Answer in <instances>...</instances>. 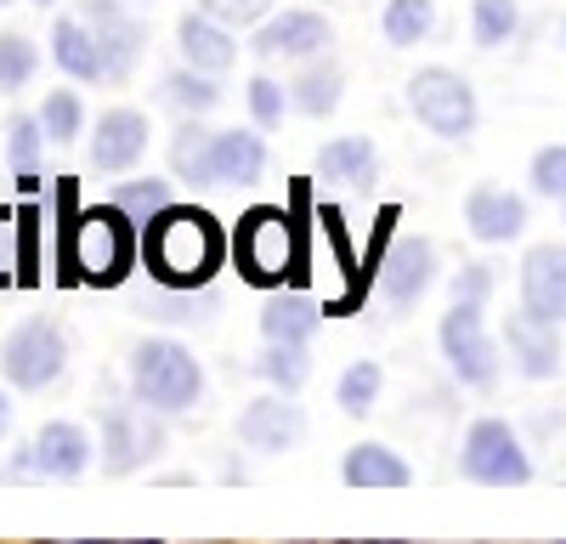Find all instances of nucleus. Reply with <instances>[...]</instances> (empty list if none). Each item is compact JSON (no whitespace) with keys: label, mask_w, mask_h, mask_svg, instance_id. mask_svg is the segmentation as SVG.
Masks as SVG:
<instances>
[{"label":"nucleus","mask_w":566,"mask_h":544,"mask_svg":"<svg viewBox=\"0 0 566 544\" xmlns=\"http://www.w3.org/2000/svg\"><path fill=\"white\" fill-rule=\"evenodd\" d=\"M227 261V233L221 221L199 205H165L159 216L142 221V266L165 290H205Z\"/></svg>","instance_id":"nucleus-1"},{"label":"nucleus","mask_w":566,"mask_h":544,"mask_svg":"<svg viewBox=\"0 0 566 544\" xmlns=\"http://www.w3.org/2000/svg\"><path fill=\"white\" fill-rule=\"evenodd\" d=\"M142 261V221L125 216L114 199L69 216L63 239V279H80L91 290H119L130 266Z\"/></svg>","instance_id":"nucleus-2"},{"label":"nucleus","mask_w":566,"mask_h":544,"mask_svg":"<svg viewBox=\"0 0 566 544\" xmlns=\"http://www.w3.org/2000/svg\"><path fill=\"white\" fill-rule=\"evenodd\" d=\"M125 375H130V397L159 408V415H187V408L205 402V363L170 335L136 341Z\"/></svg>","instance_id":"nucleus-3"},{"label":"nucleus","mask_w":566,"mask_h":544,"mask_svg":"<svg viewBox=\"0 0 566 544\" xmlns=\"http://www.w3.org/2000/svg\"><path fill=\"white\" fill-rule=\"evenodd\" d=\"M459 477L482 482V488H527L533 482V460L522 448V431L499 415L470 420L464 448H459Z\"/></svg>","instance_id":"nucleus-4"},{"label":"nucleus","mask_w":566,"mask_h":544,"mask_svg":"<svg viewBox=\"0 0 566 544\" xmlns=\"http://www.w3.org/2000/svg\"><path fill=\"white\" fill-rule=\"evenodd\" d=\"M437 346L448 357V375L470 391H488L504 369V357H499V341L488 335V317H482V301H453L448 317H442V329H437Z\"/></svg>","instance_id":"nucleus-5"},{"label":"nucleus","mask_w":566,"mask_h":544,"mask_svg":"<svg viewBox=\"0 0 566 544\" xmlns=\"http://www.w3.org/2000/svg\"><path fill=\"white\" fill-rule=\"evenodd\" d=\"M408 108L431 136H442V143H464V136L476 130V91H470V80L459 69H442V63L419 69L408 80Z\"/></svg>","instance_id":"nucleus-6"},{"label":"nucleus","mask_w":566,"mask_h":544,"mask_svg":"<svg viewBox=\"0 0 566 544\" xmlns=\"http://www.w3.org/2000/svg\"><path fill=\"white\" fill-rule=\"evenodd\" d=\"M69 369V335L52 317H23V324L0 341V375L12 391H45Z\"/></svg>","instance_id":"nucleus-7"},{"label":"nucleus","mask_w":566,"mask_h":544,"mask_svg":"<svg viewBox=\"0 0 566 544\" xmlns=\"http://www.w3.org/2000/svg\"><path fill=\"white\" fill-rule=\"evenodd\" d=\"M165 420L170 415H159V408H148V402H108L103 408V471L108 477H130V471H142L148 460H159L165 453Z\"/></svg>","instance_id":"nucleus-8"},{"label":"nucleus","mask_w":566,"mask_h":544,"mask_svg":"<svg viewBox=\"0 0 566 544\" xmlns=\"http://www.w3.org/2000/svg\"><path fill=\"white\" fill-rule=\"evenodd\" d=\"M232 255H239V266H244V279H250V284L277 290V284H283V272H290V261H295V227H290V216H283L277 205L250 210V216L239 221Z\"/></svg>","instance_id":"nucleus-9"},{"label":"nucleus","mask_w":566,"mask_h":544,"mask_svg":"<svg viewBox=\"0 0 566 544\" xmlns=\"http://www.w3.org/2000/svg\"><path fill=\"white\" fill-rule=\"evenodd\" d=\"M328 45H335V23L312 7H290V12H272L266 23H255V40L250 52L261 63H312V57H328Z\"/></svg>","instance_id":"nucleus-10"},{"label":"nucleus","mask_w":566,"mask_h":544,"mask_svg":"<svg viewBox=\"0 0 566 544\" xmlns=\"http://www.w3.org/2000/svg\"><path fill=\"white\" fill-rule=\"evenodd\" d=\"M80 18L91 23L103 45V85H125L148 52V29L136 12H125V0H80Z\"/></svg>","instance_id":"nucleus-11"},{"label":"nucleus","mask_w":566,"mask_h":544,"mask_svg":"<svg viewBox=\"0 0 566 544\" xmlns=\"http://www.w3.org/2000/svg\"><path fill=\"white\" fill-rule=\"evenodd\" d=\"M239 442L250 453H290L306 442V415L301 402H290V391H266V397H250L244 415H239Z\"/></svg>","instance_id":"nucleus-12"},{"label":"nucleus","mask_w":566,"mask_h":544,"mask_svg":"<svg viewBox=\"0 0 566 544\" xmlns=\"http://www.w3.org/2000/svg\"><path fill=\"white\" fill-rule=\"evenodd\" d=\"M148 114L142 108H108L97 119V130H91V170L103 176H125L136 170L142 159H148Z\"/></svg>","instance_id":"nucleus-13"},{"label":"nucleus","mask_w":566,"mask_h":544,"mask_svg":"<svg viewBox=\"0 0 566 544\" xmlns=\"http://www.w3.org/2000/svg\"><path fill=\"white\" fill-rule=\"evenodd\" d=\"M504 352L522 380H555L560 375V324H544V317H533L522 306L504 324Z\"/></svg>","instance_id":"nucleus-14"},{"label":"nucleus","mask_w":566,"mask_h":544,"mask_svg":"<svg viewBox=\"0 0 566 544\" xmlns=\"http://www.w3.org/2000/svg\"><path fill=\"white\" fill-rule=\"evenodd\" d=\"M464 227H470V239H482V244H510V239H522V227H527V199L499 188V181H482V188L464 193Z\"/></svg>","instance_id":"nucleus-15"},{"label":"nucleus","mask_w":566,"mask_h":544,"mask_svg":"<svg viewBox=\"0 0 566 544\" xmlns=\"http://www.w3.org/2000/svg\"><path fill=\"white\" fill-rule=\"evenodd\" d=\"M431 284H437V244L431 239H402L386 255V266H380V295H386L391 312L419 306V295Z\"/></svg>","instance_id":"nucleus-16"},{"label":"nucleus","mask_w":566,"mask_h":544,"mask_svg":"<svg viewBox=\"0 0 566 544\" xmlns=\"http://www.w3.org/2000/svg\"><path fill=\"white\" fill-rule=\"evenodd\" d=\"M522 306L544 324H566V244H533L522 261Z\"/></svg>","instance_id":"nucleus-17"},{"label":"nucleus","mask_w":566,"mask_h":544,"mask_svg":"<svg viewBox=\"0 0 566 544\" xmlns=\"http://www.w3.org/2000/svg\"><path fill=\"white\" fill-rule=\"evenodd\" d=\"M29 448H34L40 482H80L91 471V453H97L91 437H85V426H74V420H45Z\"/></svg>","instance_id":"nucleus-18"},{"label":"nucleus","mask_w":566,"mask_h":544,"mask_svg":"<svg viewBox=\"0 0 566 544\" xmlns=\"http://www.w3.org/2000/svg\"><path fill=\"white\" fill-rule=\"evenodd\" d=\"M266 176V136L261 130H216L210 143V188H250Z\"/></svg>","instance_id":"nucleus-19"},{"label":"nucleus","mask_w":566,"mask_h":544,"mask_svg":"<svg viewBox=\"0 0 566 544\" xmlns=\"http://www.w3.org/2000/svg\"><path fill=\"white\" fill-rule=\"evenodd\" d=\"M176 52H181V63H193V69H205V74H227L232 63H239V40H232L227 23H216V18L199 7V12H187V18L176 23Z\"/></svg>","instance_id":"nucleus-20"},{"label":"nucleus","mask_w":566,"mask_h":544,"mask_svg":"<svg viewBox=\"0 0 566 544\" xmlns=\"http://www.w3.org/2000/svg\"><path fill=\"white\" fill-rule=\"evenodd\" d=\"M45 40H52V63H57L63 74H74V80H85V85H103V45H97V34H91V23H85L80 12L57 18Z\"/></svg>","instance_id":"nucleus-21"},{"label":"nucleus","mask_w":566,"mask_h":544,"mask_svg":"<svg viewBox=\"0 0 566 544\" xmlns=\"http://www.w3.org/2000/svg\"><path fill=\"white\" fill-rule=\"evenodd\" d=\"M340 477H346V488H357V493H368V488H408V482H413V465L402 460L397 448H386V442H352Z\"/></svg>","instance_id":"nucleus-22"},{"label":"nucleus","mask_w":566,"mask_h":544,"mask_svg":"<svg viewBox=\"0 0 566 544\" xmlns=\"http://www.w3.org/2000/svg\"><path fill=\"white\" fill-rule=\"evenodd\" d=\"M340 97H346V74H340V63H328V57L301 63V74L290 80V108L306 114V119H328L340 108Z\"/></svg>","instance_id":"nucleus-23"},{"label":"nucleus","mask_w":566,"mask_h":544,"mask_svg":"<svg viewBox=\"0 0 566 544\" xmlns=\"http://www.w3.org/2000/svg\"><path fill=\"white\" fill-rule=\"evenodd\" d=\"M317 176L328 181H346V188H368L380 176V148L368 136H335V143L317 148Z\"/></svg>","instance_id":"nucleus-24"},{"label":"nucleus","mask_w":566,"mask_h":544,"mask_svg":"<svg viewBox=\"0 0 566 544\" xmlns=\"http://www.w3.org/2000/svg\"><path fill=\"white\" fill-rule=\"evenodd\" d=\"M317 324H323V312H317L306 295H295V290H277V295H266V306H261V335H266V341H306V346H312Z\"/></svg>","instance_id":"nucleus-25"},{"label":"nucleus","mask_w":566,"mask_h":544,"mask_svg":"<svg viewBox=\"0 0 566 544\" xmlns=\"http://www.w3.org/2000/svg\"><path fill=\"white\" fill-rule=\"evenodd\" d=\"M210 143L216 130L205 125V114H181L176 136H170V170L181 181H199V188H210Z\"/></svg>","instance_id":"nucleus-26"},{"label":"nucleus","mask_w":566,"mask_h":544,"mask_svg":"<svg viewBox=\"0 0 566 544\" xmlns=\"http://www.w3.org/2000/svg\"><path fill=\"white\" fill-rule=\"evenodd\" d=\"M45 125H40V114H12V125H7V159H12V170H18V188L23 193H34L40 188V154H45Z\"/></svg>","instance_id":"nucleus-27"},{"label":"nucleus","mask_w":566,"mask_h":544,"mask_svg":"<svg viewBox=\"0 0 566 544\" xmlns=\"http://www.w3.org/2000/svg\"><path fill=\"white\" fill-rule=\"evenodd\" d=\"M431 29H437V0H386L380 34L391 52H408V45L431 40Z\"/></svg>","instance_id":"nucleus-28"},{"label":"nucleus","mask_w":566,"mask_h":544,"mask_svg":"<svg viewBox=\"0 0 566 544\" xmlns=\"http://www.w3.org/2000/svg\"><path fill=\"white\" fill-rule=\"evenodd\" d=\"M261 380L272 386V391H301L306 380H312V352H306V341H266V352H261Z\"/></svg>","instance_id":"nucleus-29"},{"label":"nucleus","mask_w":566,"mask_h":544,"mask_svg":"<svg viewBox=\"0 0 566 544\" xmlns=\"http://www.w3.org/2000/svg\"><path fill=\"white\" fill-rule=\"evenodd\" d=\"M216 290H154V295H142V312L159 317V324H210V312H216Z\"/></svg>","instance_id":"nucleus-30"},{"label":"nucleus","mask_w":566,"mask_h":544,"mask_svg":"<svg viewBox=\"0 0 566 544\" xmlns=\"http://www.w3.org/2000/svg\"><path fill=\"white\" fill-rule=\"evenodd\" d=\"M159 97H165L176 114H210V108L221 103V85H216V74H205V69H193V63H181V69L165 74V91H159Z\"/></svg>","instance_id":"nucleus-31"},{"label":"nucleus","mask_w":566,"mask_h":544,"mask_svg":"<svg viewBox=\"0 0 566 544\" xmlns=\"http://www.w3.org/2000/svg\"><path fill=\"white\" fill-rule=\"evenodd\" d=\"M380 391H386L380 363H374V357H357V363H346V375H340V386H335V402H340V415L368 420L374 402H380Z\"/></svg>","instance_id":"nucleus-32"},{"label":"nucleus","mask_w":566,"mask_h":544,"mask_svg":"<svg viewBox=\"0 0 566 544\" xmlns=\"http://www.w3.org/2000/svg\"><path fill=\"white\" fill-rule=\"evenodd\" d=\"M515 29H522L515 0H470V40H476V52H499L504 40H515Z\"/></svg>","instance_id":"nucleus-33"},{"label":"nucleus","mask_w":566,"mask_h":544,"mask_svg":"<svg viewBox=\"0 0 566 544\" xmlns=\"http://www.w3.org/2000/svg\"><path fill=\"white\" fill-rule=\"evenodd\" d=\"M34 114H40L45 136H52L57 148H69L74 136L85 130V103H80V91H69V85H57V91H45V103H40Z\"/></svg>","instance_id":"nucleus-34"},{"label":"nucleus","mask_w":566,"mask_h":544,"mask_svg":"<svg viewBox=\"0 0 566 544\" xmlns=\"http://www.w3.org/2000/svg\"><path fill=\"white\" fill-rule=\"evenodd\" d=\"M34 69H40V45L18 29L0 34V91H7V97H18V91L34 80Z\"/></svg>","instance_id":"nucleus-35"},{"label":"nucleus","mask_w":566,"mask_h":544,"mask_svg":"<svg viewBox=\"0 0 566 544\" xmlns=\"http://www.w3.org/2000/svg\"><path fill=\"white\" fill-rule=\"evenodd\" d=\"M125 216H136V221H148V216H159L165 205H170V181L165 176H125L119 188L108 193Z\"/></svg>","instance_id":"nucleus-36"},{"label":"nucleus","mask_w":566,"mask_h":544,"mask_svg":"<svg viewBox=\"0 0 566 544\" xmlns=\"http://www.w3.org/2000/svg\"><path fill=\"white\" fill-rule=\"evenodd\" d=\"M527 181H533V193H538V199H555V205H560V199H566V143L538 148Z\"/></svg>","instance_id":"nucleus-37"},{"label":"nucleus","mask_w":566,"mask_h":544,"mask_svg":"<svg viewBox=\"0 0 566 544\" xmlns=\"http://www.w3.org/2000/svg\"><path fill=\"white\" fill-rule=\"evenodd\" d=\"M40 279V210L18 205V284Z\"/></svg>","instance_id":"nucleus-38"},{"label":"nucleus","mask_w":566,"mask_h":544,"mask_svg":"<svg viewBox=\"0 0 566 544\" xmlns=\"http://www.w3.org/2000/svg\"><path fill=\"white\" fill-rule=\"evenodd\" d=\"M283 103H290V97H283V85H277L272 74H255V80H250V119H255L261 130H277V125H283Z\"/></svg>","instance_id":"nucleus-39"},{"label":"nucleus","mask_w":566,"mask_h":544,"mask_svg":"<svg viewBox=\"0 0 566 544\" xmlns=\"http://www.w3.org/2000/svg\"><path fill=\"white\" fill-rule=\"evenodd\" d=\"M199 7L227 29H255V23L272 18V0H199Z\"/></svg>","instance_id":"nucleus-40"},{"label":"nucleus","mask_w":566,"mask_h":544,"mask_svg":"<svg viewBox=\"0 0 566 544\" xmlns=\"http://www.w3.org/2000/svg\"><path fill=\"white\" fill-rule=\"evenodd\" d=\"M488 295H493V272L482 261H464L453 272V301H488Z\"/></svg>","instance_id":"nucleus-41"},{"label":"nucleus","mask_w":566,"mask_h":544,"mask_svg":"<svg viewBox=\"0 0 566 544\" xmlns=\"http://www.w3.org/2000/svg\"><path fill=\"white\" fill-rule=\"evenodd\" d=\"M18 284V210H0V290Z\"/></svg>","instance_id":"nucleus-42"},{"label":"nucleus","mask_w":566,"mask_h":544,"mask_svg":"<svg viewBox=\"0 0 566 544\" xmlns=\"http://www.w3.org/2000/svg\"><path fill=\"white\" fill-rule=\"evenodd\" d=\"M7 431H12V391L0 386V437H7Z\"/></svg>","instance_id":"nucleus-43"},{"label":"nucleus","mask_w":566,"mask_h":544,"mask_svg":"<svg viewBox=\"0 0 566 544\" xmlns=\"http://www.w3.org/2000/svg\"><path fill=\"white\" fill-rule=\"evenodd\" d=\"M34 7H57V0H34Z\"/></svg>","instance_id":"nucleus-44"},{"label":"nucleus","mask_w":566,"mask_h":544,"mask_svg":"<svg viewBox=\"0 0 566 544\" xmlns=\"http://www.w3.org/2000/svg\"><path fill=\"white\" fill-rule=\"evenodd\" d=\"M136 7H154V0H136Z\"/></svg>","instance_id":"nucleus-45"},{"label":"nucleus","mask_w":566,"mask_h":544,"mask_svg":"<svg viewBox=\"0 0 566 544\" xmlns=\"http://www.w3.org/2000/svg\"><path fill=\"white\" fill-rule=\"evenodd\" d=\"M560 216H566V199H560Z\"/></svg>","instance_id":"nucleus-46"},{"label":"nucleus","mask_w":566,"mask_h":544,"mask_svg":"<svg viewBox=\"0 0 566 544\" xmlns=\"http://www.w3.org/2000/svg\"><path fill=\"white\" fill-rule=\"evenodd\" d=\"M0 7H7V0H0Z\"/></svg>","instance_id":"nucleus-47"},{"label":"nucleus","mask_w":566,"mask_h":544,"mask_svg":"<svg viewBox=\"0 0 566 544\" xmlns=\"http://www.w3.org/2000/svg\"><path fill=\"white\" fill-rule=\"evenodd\" d=\"M560 34H566V29H560Z\"/></svg>","instance_id":"nucleus-48"}]
</instances>
